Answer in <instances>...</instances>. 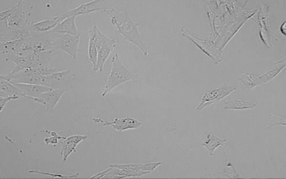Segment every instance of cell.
<instances>
[{
	"label": "cell",
	"instance_id": "25",
	"mask_svg": "<svg viewBox=\"0 0 286 179\" xmlns=\"http://www.w3.org/2000/svg\"><path fill=\"white\" fill-rule=\"evenodd\" d=\"M19 97H20L18 96H13L8 97H0V113L2 112V110L4 109L5 105H6L8 102L13 101V100L18 99Z\"/></svg>",
	"mask_w": 286,
	"mask_h": 179
},
{
	"label": "cell",
	"instance_id": "14",
	"mask_svg": "<svg viewBox=\"0 0 286 179\" xmlns=\"http://www.w3.org/2000/svg\"><path fill=\"white\" fill-rule=\"evenodd\" d=\"M224 109L232 110H241L255 108L258 103L243 101L240 99H232L225 103Z\"/></svg>",
	"mask_w": 286,
	"mask_h": 179
},
{
	"label": "cell",
	"instance_id": "7",
	"mask_svg": "<svg viewBox=\"0 0 286 179\" xmlns=\"http://www.w3.org/2000/svg\"><path fill=\"white\" fill-rule=\"evenodd\" d=\"M16 87H17L24 97L33 100L34 102L44 105V102L38 97L41 94L51 91L52 88L44 86L35 85V84L24 83L10 81Z\"/></svg>",
	"mask_w": 286,
	"mask_h": 179
},
{
	"label": "cell",
	"instance_id": "16",
	"mask_svg": "<svg viewBox=\"0 0 286 179\" xmlns=\"http://www.w3.org/2000/svg\"><path fill=\"white\" fill-rule=\"evenodd\" d=\"M242 81L244 85L246 86L248 91L262 83L260 77L254 76L253 75H242L238 77Z\"/></svg>",
	"mask_w": 286,
	"mask_h": 179
},
{
	"label": "cell",
	"instance_id": "24",
	"mask_svg": "<svg viewBox=\"0 0 286 179\" xmlns=\"http://www.w3.org/2000/svg\"><path fill=\"white\" fill-rule=\"evenodd\" d=\"M162 164L161 162L148 163V164H144L142 165L141 170L152 172L156 169V168Z\"/></svg>",
	"mask_w": 286,
	"mask_h": 179
},
{
	"label": "cell",
	"instance_id": "17",
	"mask_svg": "<svg viewBox=\"0 0 286 179\" xmlns=\"http://www.w3.org/2000/svg\"><path fill=\"white\" fill-rule=\"evenodd\" d=\"M88 57L93 65L92 70L96 67L98 62V51L92 34L88 30Z\"/></svg>",
	"mask_w": 286,
	"mask_h": 179
},
{
	"label": "cell",
	"instance_id": "2",
	"mask_svg": "<svg viewBox=\"0 0 286 179\" xmlns=\"http://www.w3.org/2000/svg\"><path fill=\"white\" fill-rule=\"evenodd\" d=\"M112 67L108 81L106 83L105 89L102 95L103 97L106 96L108 93L114 88L118 87L126 82L134 81L138 79L139 76L132 73L122 63L119 59V55L115 54L112 60Z\"/></svg>",
	"mask_w": 286,
	"mask_h": 179
},
{
	"label": "cell",
	"instance_id": "6",
	"mask_svg": "<svg viewBox=\"0 0 286 179\" xmlns=\"http://www.w3.org/2000/svg\"><path fill=\"white\" fill-rule=\"evenodd\" d=\"M236 87L225 82L224 85L218 88L212 89L208 91L203 97L202 101L197 109L203 110L205 107L212 104L218 103L232 92L235 91Z\"/></svg>",
	"mask_w": 286,
	"mask_h": 179
},
{
	"label": "cell",
	"instance_id": "9",
	"mask_svg": "<svg viewBox=\"0 0 286 179\" xmlns=\"http://www.w3.org/2000/svg\"><path fill=\"white\" fill-rule=\"evenodd\" d=\"M104 0H95V1L89 2L79 5L78 7L73 9L70 11L62 14L57 18L62 22L67 18L79 15H87L93 12L104 10L105 8L98 7L99 4L104 3Z\"/></svg>",
	"mask_w": 286,
	"mask_h": 179
},
{
	"label": "cell",
	"instance_id": "5",
	"mask_svg": "<svg viewBox=\"0 0 286 179\" xmlns=\"http://www.w3.org/2000/svg\"><path fill=\"white\" fill-rule=\"evenodd\" d=\"M80 41V35H73L69 34H59L56 35L52 40H50L51 46L65 52L73 59H76L77 57Z\"/></svg>",
	"mask_w": 286,
	"mask_h": 179
},
{
	"label": "cell",
	"instance_id": "21",
	"mask_svg": "<svg viewBox=\"0 0 286 179\" xmlns=\"http://www.w3.org/2000/svg\"><path fill=\"white\" fill-rule=\"evenodd\" d=\"M284 67L285 66L283 67H280L278 69L273 70L266 73V74H264L259 77L261 78L262 83H266L268 81L272 80V79L275 76L278 75L280 71H281Z\"/></svg>",
	"mask_w": 286,
	"mask_h": 179
},
{
	"label": "cell",
	"instance_id": "19",
	"mask_svg": "<svg viewBox=\"0 0 286 179\" xmlns=\"http://www.w3.org/2000/svg\"><path fill=\"white\" fill-rule=\"evenodd\" d=\"M224 170L222 173L229 178H240V175L237 174L235 169L234 165L227 160L226 157L225 158V167Z\"/></svg>",
	"mask_w": 286,
	"mask_h": 179
},
{
	"label": "cell",
	"instance_id": "4",
	"mask_svg": "<svg viewBox=\"0 0 286 179\" xmlns=\"http://www.w3.org/2000/svg\"><path fill=\"white\" fill-rule=\"evenodd\" d=\"M74 76L75 75L70 70L43 76L41 85L67 92L72 88Z\"/></svg>",
	"mask_w": 286,
	"mask_h": 179
},
{
	"label": "cell",
	"instance_id": "12",
	"mask_svg": "<svg viewBox=\"0 0 286 179\" xmlns=\"http://www.w3.org/2000/svg\"><path fill=\"white\" fill-rule=\"evenodd\" d=\"M65 93L61 89H52L49 92L41 94L38 98L44 101L46 109L49 111H52Z\"/></svg>",
	"mask_w": 286,
	"mask_h": 179
},
{
	"label": "cell",
	"instance_id": "10",
	"mask_svg": "<svg viewBox=\"0 0 286 179\" xmlns=\"http://www.w3.org/2000/svg\"><path fill=\"white\" fill-rule=\"evenodd\" d=\"M87 138V136L74 135L61 140V155L63 157V162H66L73 152H76L77 146Z\"/></svg>",
	"mask_w": 286,
	"mask_h": 179
},
{
	"label": "cell",
	"instance_id": "22",
	"mask_svg": "<svg viewBox=\"0 0 286 179\" xmlns=\"http://www.w3.org/2000/svg\"><path fill=\"white\" fill-rule=\"evenodd\" d=\"M29 172L30 173H40V174L51 176L53 178H78L79 175H80V173L79 172H77L76 174L66 176L60 174H55V173L40 171L38 170H29Z\"/></svg>",
	"mask_w": 286,
	"mask_h": 179
},
{
	"label": "cell",
	"instance_id": "13",
	"mask_svg": "<svg viewBox=\"0 0 286 179\" xmlns=\"http://www.w3.org/2000/svg\"><path fill=\"white\" fill-rule=\"evenodd\" d=\"M201 145L206 147L208 150L209 155L213 156L214 151L220 146H226V140L221 139L218 137L212 134L208 135L206 139Z\"/></svg>",
	"mask_w": 286,
	"mask_h": 179
},
{
	"label": "cell",
	"instance_id": "20",
	"mask_svg": "<svg viewBox=\"0 0 286 179\" xmlns=\"http://www.w3.org/2000/svg\"><path fill=\"white\" fill-rule=\"evenodd\" d=\"M46 132H49L52 135L51 138L44 139V143L46 146L50 144H52L56 146L58 143H59V140L65 138V137H63L58 135L56 132V131H46Z\"/></svg>",
	"mask_w": 286,
	"mask_h": 179
},
{
	"label": "cell",
	"instance_id": "11",
	"mask_svg": "<svg viewBox=\"0 0 286 179\" xmlns=\"http://www.w3.org/2000/svg\"><path fill=\"white\" fill-rule=\"evenodd\" d=\"M76 16L69 17L63 20L56 27L51 30L52 33L69 34L73 35L78 34L76 24Z\"/></svg>",
	"mask_w": 286,
	"mask_h": 179
},
{
	"label": "cell",
	"instance_id": "23",
	"mask_svg": "<svg viewBox=\"0 0 286 179\" xmlns=\"http://www.w3.org/2000/svg\"><path fill=\"white\" fill-rule=\"evenodd\" d=\"M142 164H112L111 167H114L124 170H141Z\"/></svg>",
	"mask_w": 286,
	"mask_h": 179
},
{
	"label": "cell",
	"instance_id": "18",
	"mask_svg": "<svg viewBox=\"0 0 286 179\" xmlns=\"http://www.w3.org/2000/svg\"><path fill=\"white\" fill-rule=\"evenodd\" d=\"M60 20L56 17L52 19H47L43 21V22L35 24L37 29L40 31H45L50 30L54 29L56 26L60 23Z\"/></svg>",
	"mask_w": 286,
	"mask_h": 179
},
{
	"label": "cell",
	"instance_id": "1",
	"mask_svg": "<svg viewBox=\"0 0 286 179\" xmlns=\"http://www.w3.org/2000/svg\"><path fill=\"white\" fill-rule=\"evenodd\" d=\"M104 12L109 16L111 24L116 26L118 33L123 36V38L135 44L143 54L147 56L148 50L138 29L139 22L132 20L129 13L126 11L106 9Z\"/></svg>",
	"mask_w": 286,
	"mask_h": 179
},
{
	"label": "cell",
	"instance_id": "3",
	"mask_svg": "<svg viewBox=\"0 0 286 179\" xmlns=\"http://www.w3.org/2000/svg\"><path fill=\"white\" fill-rule=\"evenodd\" d=\"M89 30L92 34L98 51L97 64L93 71L103 72L105 63L117 46V39L110 38L103 33L97 25L93 26L92 28Z\"/></svg>",
	"mask_w": 286,
	"mask_h": 179
},
{
	"label": "cell",
	"instance_id": "15",
	"mask_svg": "<svg viewBox=\"0 0 286 179\" xmlns=\"http://www.w3.org/2000/svg\"><path fill=\"white\" fill-rule=\"evenodd\" d=\"M0 92L1 94H6V97H9L8 94H10V97L13 96L24 97L22 92L17 87L10 81L4 80H0Z\"/></svg>",
	"mask_w": 286,
	"mask_h": 179
},
{
	"label": "cell",
	"instance_id": "8",
	"mask_svg": "<svg viewBox=\"0 0 286 179\" xmlns=\"http://www.w3.org/2000/svg\"><path fill=\"white\" fill-rule=\"evenodd\" d=\"M92 121L94 123H101L104 126H110L115 130L120 131L137 129L142 124L139 121L131 118H116L110 122L101 118H93Z\"/></svg>",
	"mask_w": 286,
	"mask_h": 179
}]
</instances>
